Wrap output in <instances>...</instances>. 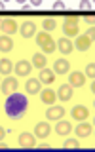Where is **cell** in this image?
Instances as JSON below:
<instances>
[{
	"label": "cell",
	"mask_w": 95,
	"mask_h": 152,
	"mask_svg": "<svg viewBox=\"0 0 95 152\" xmlns=\"http://www.w3.org/2000/svg\"><path fill=\"white\" fill-rule=\"evenodd\" d=\"M25 89H27V93L28 95H34L40 91V80L38 78H31V80H27V84H25Z\"/></svg>",
	"instance_id": "d6986e66"
},
{
	"label": "cell",
	"mask_w": 95,
	"mask_h": 152,
	"mask_svg": "<svg viewBox=\"0 0 95 152\" xmlns=\"http://www.w3.org/2000/svg\"><path fill=\"white\" fill-rule=\"evenodd\" d=\"M40 101L44 103V104H53L55 103V99H57V93L53 91V89H50V88H46V89H40Z\"/></svg>",
	"instance_id": "8fae6325"
},
{
	"label": "cell",
	"mask_w": 95,
	"mask_h": 152,
	"mask_svg": "<svg viewBox=\"0 0 95 152\" xmlns=\"http://www.w3.org/2000/svg\"><path fill=\"white\" fill-rule=\"evenodd\" d=\"M42 27H44L46 32H50V31H53V28L57 27V23H55V19L48 17V19H44V21H42Z\"/></svg>",
	"instance_id": "d4e9b609"
},
{
	"label": "cell",
	"mask_w": 95,
	"mask_h": 152,
	"mask_svg": "<svg viewBox=\"0 0 95 152\" xmlns=\"http://www.w3.org/2000/svg\"><path fill=\"white\" fill-rule=\"evenodd\" d=\"M91 135V126H89L88 122H80L78 126H76V137H89Z\"/></svg>",
	"instance_id": "44dd1931"
},
{
	"label": "cell",
	"mask_w": 95,
	"mask_h": 152,
	"mask_svg": "<svg viewBox=\"0 0 95 152\" xmlns=\"http://www.w3.org/2000/svg\"><path fill=\"white\" fill-rule=\"evenodd\" d=\"M17 88H19V82L13 78V76H6V78H4V82H2V93L10 95V93L17 91Z\"/></svg>",
	"instance_id": "52a82bcc"
},
{
	"label": "cell",
	"mask_w": 95,
	"mask_h": 152,
	"mask_svg": "<svg viewBox=\"0 0 95 152\" xmlns=\"http://www.w3.org/2000/svg\"><path fill=\"white\" fill-rule=\"evenodd\" d=\"M86 36H88V38H89V40H91V42H93V38H95V28H93V25H91V27H89V28H88V32H86Z\"/></svg>",
	"instance_id": "f1b7e54d"
},
{
	"label": "cell",
	"mask_w": 95,
	"mask_h": 152,
	"mask_svg": "<svg viewBox=\"0 0 95 152\" xmlns=\"http://www.w3.org/2000/svg\"><path fill=\"white\" fill-rule=\"evenodd\" d=\"M12 48H13V40H12V38H10L8 34L0 36V51H12Z\"/></svg>",
	"instance_id": "7402d4cb"
},
{
	"label": "cell",
	"mask_w": 95,
	"mask_h": 152,
	"mask_svg": "<svg viewBox=\"0 0 95 152\" xmlns=\"http://www.w3.org/2000/svg\"><path fill=\"white\" fill-rule=\"evenodd\" d=\"M84 82H86V74L80 72V70H72L69 74V86H72V88H82Z\"/></svg>",
	"instance_id": "ba28073f"
},
{
	"label": "cell",
	"mask_w": 95,
	"mask_h": 152,
	"mask_svg": "<svg viewBox=\"0 0 95 152\" xmlns=\"http://www.w3.org/2000/svg\"><path fill=\"white\" fill-rule=\"evenodd\" d=\"M38 148H42V150H44V148H51V145H48V142H40Z\"/></svg>",
	"instance_id": "4dcf8cb0"
},
{
	"label": "cell",
	"mask_w": 95,
	"mask_h": 152,
	"mask_svg": "<svg viewBox=\"0 0 95 152\" xmlns=\"http://www.w3.org/2000/svg\"><path fill=\"white\" fill-rule=\"evenodd\" d=\"M2 2H6V0H2Z\"/></svg>",
	"instance_id": "ab89813d"
},
{
	"label": "cell",
	"mask_w": 95,
	"mask_h": 152,
	"mask_svg": "<svg viewBox=\"0 0 95 152\" xmlns=\"http://www.w3.org/2000/svg\"><path fill=\"white\" fill-rule=\"evenodd\" d=\"M0 31H2V21H0Z\"/></svg>",
	"instance_id": "f35d334b"
},
{
	"label": "cell",
	"mask_w": 95,
	"mask_h": 152,
	"mask_svg": "<svg viewBox=\"0 0 95 152\" xmlns=\"http://www.w3.org/2000/svg\"><path fill=\"white\" fill-rule=\"evenodd\" d=\"M40 84H46V86H50V84H53V80H55V72L53 70H50L48 66H44V69H40Z\"/></svg>",
	"instance_id": "5bb4252c"
},
{
	"label": "cell",
	"mask_w": 95,
	"mask_h": 152,
	"mask_svg": "<svg viewBox=\"0 0 95 152\" xmlns=\"http://www.w3.org/2000/svg\"><path fill=\"white\" fill-rule=\"evenodd\" d=\"M57 97H59L61 99V101H70V99H72V86H69V84H63V86H61V88L59 89H57Z\"/></svg>",
	"instance_id": "4fadbf2b"
},
{
	"label": "cell",
	"mask_w": 95,
	"mask_h": 152,
	"mask_svg": "<svg viewBox=\"0 0 95 152\" xmlns=\"http://www.w3.org/2000/svg\"><path fill=\"white\" fill-rule=\"evenodd\" d=\"M15 2H19V4H25V0H15Z\"/></svg>",
	"instance_id": "74e56055"
},
{
	"label": "cell",
	"mask_w": 95,
	"mask_h": 152,
	"mask_svg": "<svg viewBox=\"0 0 95 152\" xmlns=\"http://www.w3.org/2000/svg\"><path fill=\"white\" fill-rule=\"evenodd\" d=\"M63 116H65V108L63 107H53V104H50V108H48V112H46L48 120L55 122V120H61Z\"/></svg>",
	"instance_id": "9c48e42d"
},
{
	"label": "cell",
	"mask_w": 95,
	"mask_h": 152,
	"mask_svg": "<svg viewBox=\"0 0 95 152\" xmlns=\"http://www.w3.org/2000/svg\"><path fill=\"white\" fill-rule=\"evenodd\" d=\"M53 10H65V2H61V0H57L53 4Z\"/></svg>",
	"instance_id": "f546056e"
},
{
	"label": "cell",
	"mask_w": 95,
	"mask_h": 152,
	"mask_svg": "<svg viewBox=\"0 0 95 152\" xmlns=\"http://www.w3.org/2000/svg\"><path fill=\"white\" fill-rule=\"evenodd\" d=\"M31 69H32L31 61H17L15 63V74L17 76H28L31 74Z\"/></svg>",
	"instance_id": "2e32d148"
},
{
	"label": "cell",
	"mask_w": 95,
	"mask_h": 152,
	"mask_svg": "<svg viewBox=\"0 0 95 152\" xmlns=\"http://www.w3.org/2000/svg\"><path fill=\"white\" fill-rule=\"evenodd\" d=\"M36 44L40 46V50L44 51V55L53 53V51L57 50L55 40L50 36V32H46V31H42V32H38V34H36Z\"/></svg>",
	"instance_id": "7a4b0ae2"
},
{
	"label": "cell",
	"mask_w": 95,
	"mask_h": 152,
	"mask_svg": "<svg viewBox=\"0 0 95 152\" xmlns=\"http://www.w3.org/2000/svg\"><path fill=\"white\" fill-rule=\"evenodd\" d=\"M42 0H31V6H40Z\"/></svg>",
	"instance_id": "d6a6232c"
},
{
	"label": "cell",
	"mask_w": 95,
	"mask_h": 152,
	"mask_svg": "<svg viewBox=\"0 0 95 152\" xmlns=\"http://www.w3.org/2000/svg\"><path fill=\"white\" fill-rule=\"evenodd\" d=\"M55 46H57V50H59L63 55H69V53H72V50H74L72 42H70L66 36H65V38H59V40L55 42Z\"/></svg>",
	"instance_id": "30bf717a"
},
{
	"label": "cell",
	"mask_w": 95,
	"mask_h": 152,
	"mask_svg": "<svg viewBox=\"0 0 95 152\" xmlns=\"http://www.w3.org/2000/svg\"><path fill=\"white\" fill-rule=\"evenodd\" d=\"M19 32H21L23 38H32V36L36 34V23H34V21H25V23H21Z\"/></svg>",
	"instance_id": "8992f818"
},
{
	"label": "cell",
	"mask_w": 95,
	"mask_h": 152,
	"mask_svg": "<svg viewBox=\"0 0 95 152\" xmlns=\"http://www.w3.org/2000/svg\"><path fill=\"white\" fill-rule=\"evenodd\" d=\"M4 108H6V114L10 120H21L23 116H25L27 108H28V99L25 93H19V91H13L8 95L6 99V104H4Z\"/></svg>",
	"instance_id": "6da1fadb"
},
{
	"label": "cell",
	"mask_w": 95,
	"mask_h": 152,
	"mask_svg": "<svg viewBox=\"0 0 95 152\" xmlns=\"http://www.w3.org/2000/svg\"><path fill=\"white\" fill-rule=\"evenodd\" d=\"M70 116H72L76 122H84V120H88L89 110L84 104H76V107H72V110H70Z\"/></svg>",
	"instance_id": "5b68a950"
},
{
	"label": "cell",
	"mask_w": 95,
	"mask_h": 152,
	"mask_svg": "<svg viewBox=\"0 0 95 152\" xmlns=\"http://www.w3.org/2000/svg\"><path fill=\"white\" fill-rule=\"evenodd\" d=\"M86 23H88V25H93V15L91 17H86Z\"/></svg>",
	"instance_id": "836d02e7"
},
{
	"label": "cell",
	"mask_w": 95,
	"mask_h": 152,
	"mask_svg": "<svg viewBox=\"0 0 95 152\" xmlns=\"http://www.w3.org/2000/svg\"><path fill=\"white\" fill-rule=\"evenodd\" d=\"M17 142H19V146H21V148H34V146H36L34 135H32V133H28V131H23L21 135H19Z\"/></svg>",
	"instance_id": "277c9868"
},
{
	"label": "cell",
	"mask_w": 95,
	"mask_h": 152,
	"mask_svg": "<svg viewBox=\"0 0 95 152\" xmlns=\"http://www.w3.org/2000/svg\"><path fill=\"white\" fill-rule=\"evenodd\" d=\"M72 46H76L78 51H88L89 46H91V40L86 34H82V36H76V44H72Z\"/></svg>",
	"instance_id": "ac0fdd59"
},
{
	"label": "cell",
	"mask_w": 95,
	"mask_h": 152,
	"mask_svg": "<svg viewBox=\"0 0 95 152\" xmlns=\"http://www.w3.org/2000/svg\"><path fill=\"white\" fill-rule=\"evenodd\" d=\"M70 70V63L66 59H63V57H61V59H57L55 63H53V72L55 74H66Z\"/></svg>",
	"instance_id": "9a60e30c"
},
{
	"label": "cell",
	"mask_w": 95,
	"mask_h": 152,
	"mask_svg": "<svg viewBox=\"0 0 95 152\" xmlns=\"http://www.w3.org/2000/svg\"><path fill=\"white\" fill-rule=\"evenodd\" d=\"M13 70V63L10 59H0V74L8 76L10 72Z\"/></svg>",
	"instance_id": "603a6c76"
},
{
	"label": "cell",
	"mask_w": 95,
	"mask_h": 152,
	"mask_svg": "<svg viewBox=\"0 0 95 152\" xmlns=\"http://www.w3.org/2000/svg\"><path fill=\"white\" fill-rule=\"evenodd\" d=\"M50 133H51V127H50V124H48V122H38V124H36V127H34V135H36V137L46 139Z\"/></svg>",
	"instance_id": "7c38bea8"
},
{
	"label": "cell",
	"mask_w": 95,
	"mask_h": 152,
	"mask_svg": "<svg viewBox=\"0 0 95 152\" xmlns=\"http://www.w3.org/2000/svg\"><path fill=\"white\" fill-rule=\"evenodd\" d=\"M0 148H2V150H4V148H8V145H6V142H2V141H0Z\"/></svg>",
	"instance_id": "d590c367"
},
{
	"label": "cell",
	"mask_w": 95,
	"mask_h": 152,
	"mask_svg": "<svg viewBox=\"0 0 95 152\" xmlns=\"http://www.w3.org/2000/svg\"><path fill=\"white\" fill-rule=\"evenodd\" d=\"M4 137H6V129H4V127H0V141H2Z\"/></svg>",
	"instance_id": "1f68e13d"
},
{
	"label": "cell",
	"mask_w": 95,
	"mask_h": 152,
	"mask_svg": "<svg viewBox=\"0 0 95 152\" xmlns=\"http://www.w3.org/2000/svg\"><path fill=\"white\" fill-rule=\"evenodd\" d=\"M32 66H36V69H44L46 66V55L44 53H34L32 55Z\"/></svg>",
	"instance_id": "cb8c5ba5"
},
{
	"label": "cell",
	"mask_w": 95,
	"mask_h": 152,
	"mask_svg": "<svg viewBox=\"0 0 95 152\" xmlns=\"http://www.w3.org/2000/svg\"><path fill=\"white\" fill-rule=\"evenodd\" d=\"M21 10H23V12H27V10H31V4H23V6H21Z\"/></svg>",
	"instance_id": "e575fe53"
},
{
	"label": "cell",
	"mask_w": 95,
	"mask_h": 152,
	"mask_svg": "<svg viewBox=\"0 0 95 152\" xmlns=\"http://www.w3.org/2000/svg\"><path fill=\"white\" fill-rule=\"evenodd\" d=\"M86 76H89V78L93 80V76H95V65H93V61H91V63H88V66H86Z\"/></svg>",
	"instance_id": "4316f807"
},
{
	"label": "cell",
	"mask_w": 95,
	"mask_h": 152,
	"mask_svg": "<svg viewBox=\"0 0 95 152\" xmlns=\"http://www.w3.org/2000/svg\"><path fill=\"white\" fill-rule=\"evenodd\" d=\"M78 146H80V142L76 139H66L65 145H63V148H78Z\"/></svg>",
	"instance_id": "484cf974"
},
{
	"label": "cell",
	"mask_w": 95,
	"mask_h": 152,
	"mask_svg": "<svg viewBox=\"0 0 95 152\" xmlns=\"http://www.w3.org/2000/svg\"><path fill=\"white\" fill-rule=\"evenodd\" d=\"M17 23L13 21V19H4L2 21V31L6 32L8 36H12V34H15V31H17Z\"/></svg>",
	"instance_id": "ffe728a7"
},
{
	"label": "cell",
	"mask_w": 95,
	"mask_h": 152,
	"mask_svg": "<svg viewBox=\"0 0 95 152\" xmlns=\"http://www.w3.org/2000/svg\"><path fill=\"white\" fill-rule=\"evenodd\" d=\"M63 32L66 36L78 34V17H66L65 23H63Z\"/></svg>",
	"instance_id": "3957f363"
},
{
	"label": "cell",
	"mask_w": 95,
	"mask_h": 152,
	"mask_svg": "<svg viewBox=\"0 0 95 152\" xmlns=\"http://www.w3.org/2000/svg\"><path fill=\"white\" fill-rule=\"evenodd\" d=\"M91 6H93L91 0H82V2H80V10H82V12H89Z\"/></svg>",
	"instance_id": "83f0119b"
},
{
	"label": "cell",
	"mask_w": 95,
	"mask_h": 152,
	"mask_svg": "<svg viewBox=\"0 0 95 152\" xmlns=\"http://www.w3.org/2000/svg\"><path fill=\"white\" fill-rule=\"evenodd\" d=\"M55 131H57V135H61V137H66L70 131H72V124L61 118V122H57V126H55Z\"/></svg>",
	"instance_id": "e0dca14e"
},
{
	"label": "cell",
	"mask_w": 95,
	"mask_h": 152,
	"mask_svg": "<svg viewBox=\"0 0 95 152\" xmlns=\"http://www.w3.org/2000/svg\"><path fill=\"white\" fill-rule=\"evenodd\" d=\"M0 10H4V2H2V0H0Z\"/></svg>",
	"instance_id": "8d00e7d4"
}]
</instances>
